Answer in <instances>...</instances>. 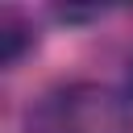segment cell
Listing matches in <instances>:
<instances>
[{"label": "cell", "instance_id": "obj_1", "mask_svg": "<svg viewBox=\"0 0 133 133\" xmlns=\"http://www.w3.org/2000/svg\"><path fill=\"white\" fill-rule=\"evenodd\" d=\"M50 133H133V108L108 83H71L50 100Z\"/></svg>", "mask_w": 133, "mask_h": 133}, {"label": "cell", "instance_id": "obj_2", "mask_svg": "<svg viewBox=\"0 0 133 133\" xmlns=\"http://www.w3.org/2000/svg\"><path fill=\"white\" fill-rule=\"evenodd\" d=\"M29 46H33V33H29L25 17H21V12H12V8H4V12H0V62H4V66H12Z\"/></svg>", "mask_w": 133, "mask_h": 133}]
</instances>
